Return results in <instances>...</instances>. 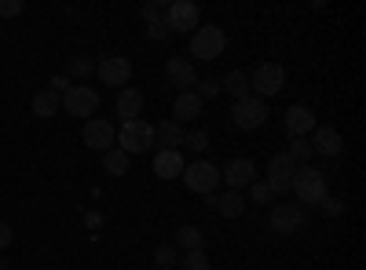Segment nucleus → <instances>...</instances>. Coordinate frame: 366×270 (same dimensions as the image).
Here are the masks:
<instances>
[{
  "label": "nucleus",
  "instance_id": "f8f14e48",
  "mask_svg": "<svg viewBox=\"0 0 366 270\" xmlns=\"http://www.w3.org/2000/svg\"><path fill=\"white\" fill-rule=\"evenodd\" d=\"M220 179H227V190H242L257 183V165L249 157H234L227 161V168H220Z\"/></svg>",
  "mask_w": 366,
  "mask_h": 270
},
{
  "label": "nucleus",
  "instance_id": "7ed1b4c3",
  "mask_svg": "<svg viewBox=\"0 0 366 270\" xmlns=\"http://www.w3.org/2000/svg\"><path fill=\"white\" fill-rule=\"evenodd\" d=\"M282 88H286V70L279 63H264L249 73V95H257V99H271Z\"/></svg>",
  "mask_w": 366,
  "mask_h": 270
},
{
  "label": "nucleus",
  "instance_id": "ea45409f",
  "mask_svg": "<svg viewBox=\"0 0 366 270\" xmlns=\"http://www.w3.org/2000/svg\"><path fill=\"white\" fill-rule=\"evenodd\" d=\"M0 270H11V266H4V263H0Z\"/></svg>",
  "mask_w": 366,
  "mask_h": 270
},
{
  "label": "nucleus",
  "instance_id": "a878e982",
  "mask_svg": "<svg viewBox=\"0 0 366 270\" xmlns=\"http://www.w3.org/2000/svg\"><path fill=\"white\" fill-rule=\"evenodd\" d=\"M176 245H179L183 252H198V249H202V230H198V227H179V230H176Z\"/></svg>",
  "mask_w": 366,
  "mask_h": 270
},
{
  "label": "nucleus",
  "instance_id": "e433bc0d",
  "mask_svg": "<svg viewBox=\"0 0 366 270\" xmlns=\"http://www.w3.org/2000/svg\"><path fill=\"white\" fill-rule=\"evenodd\" d=\"M66 88H70V77H66V73H55V77H51V84H48V92H55V95H63Z\"/></svg>",
  "mask_w": 366,
  "mask_h": 270
},
{
  "label": "nucleus",
  "instance_id": "ddd939ff",
  "mask_svg": "<svg viewBox=\"0 0 366 270\" xmlns=\"http://www.w3.org/2000/svg\"><path fill=\"white\" fill-rule=\"evenodd\" d=\"M293 172H297V165H293L286 154H279V157H271V161H267V179H264V183H267L274 194H290Z\"/></svg>",
  "mask_w": 366,
  "mask_h": 270
},
{
  "label": "nucleus",
  "instance_id": "2eb2a0df",
  "mask_svg": "<svg viewBox=\"0 0 366 270\" xmlns=\"http://www.w3.org/2000/svg\"><path fill=\"white\" fill-rule=\"evenodd\" d=\"M165 77H169L172 88H183V92H194V84H198V70L187 63V58H169Z\"/></svg>",
  "mask_w": 366,
  "mask_h": 270
},
{
  "label": "nucleus",
  "instance_id": "c85d7f7f",
  "mask_svg": "<svg viewBox=\"0 0 366 270\" xmlns=\"http://www.w3.org/2000/svg\"><path fill=\"white\" fill-rule=\"evenodd\" d=\"M179 266H183V270H212V266H209V256H205L202 249H198V252H187V256L179 259Z\"/></svg>",
  "mask_w": 366,
  "mask_h": 270
},
{
  "label": "nucleus",
  "instance_id": "412c9836",
  "mask_svg": "<svg viewBox=\"0 0 366 270\" xmlns=\"http://www.w3.org/2000/svg\"><path fill=\"white\" fill-rule=\"evenodd\" d=\"M154 146H162V150H176V146H183V125H176V121H162V125L154 128Z\"/></svg>",
  "mask_w": 366,
  "mask_h": 270
},
{
  "label": "nucleus",
  "instance_id": "58836bf2",
  "mask_svg": "<svg viewBox=\"0 0 366 270\" xmlns=\"http://www.w3.org/2000/svg\"><path fill=\"white\" fill-rule=\"evenodd\" d=\"M88 227H92V230L103 227V216H99V212H92V216H88Z\"/></svg>",
  "mask_w": 366,
  "mask_h": 270
},
{
  "label": "nucleus",
  "instance_id": "4c0bfd02",
  "mask_svg": "<svg viewBox=\"0 0 366 270\" xmlns=\"http://www.w3.org/2000/svg\"><path fill=\"white\" fill-rule=\"evenodd\" d=\"M11 237H15L11 227H8V223H0V249H8V245H11Z\"/></svg>",
  "mask_w": 366,
  "mask_h": 270
},
{
  "label": "nucleus",
  "instance_id": "72a5a7b5",
  "mask_svg": "<svg viewBox=\"0 0 366 270\" xmlns=\"http://www.w3.org/2000/svg\"><path fill=\"white\" fill-rule=\"evenodd\" d=\"M249 190H253V201H257V204H267V201H274V190H271L267 183H253Z\"/></svg>",
  "mask_w": 366,
  "mask_h": 270
},
{
  "label": "nucleus",
  "instance_id": "6e6552de",
  "mask_svg": "<svg viewBox=\"0 0 366 270\" xmlns=\"http://www.w3.org/2000/svg\"><path fill=\"white\" fill-rule=\"evenodd\" d=\"M267 223L274 234H300L308 227V212H304V204H274Z\"/></svg>",
  "mask_w": 366,
  "mask_h": 270
},
{
  "label": "nucleus",
  "instance_id": "4be33fe9",
  "mask_svg": "<svg viewBox=\"0 0 366 270\" xmlns=\"http://www.w3.org/2000/svg\"><path fill=\"white\" fill-rule=\"evenodd\" d=\"M217 212L224 219H238L242 212H246V197H242V190H227L224 197H217Z\"/></svg>",
  "mask_w": 366,
  "mask_h": 270
},
{
  "label": "nucleus",
  "instance_id": "c756f323",
  "mask_svg": "<svg viewBox=\"0 0 366 270\" xmlns=\"http://www.w3.org/2000/svg\"><path fill=\"white\" fill-rule=\"evenodd\" d=\"M194 88H198V92H194V95H198L202 103H205V99H217V95H220V81H212V77H205V81H198Z\"/></svg>",
  "mask_w": 366,
  "mask_h": 270
},
{
  "label": "nucleus",
  "instance_id": "4468645a",
  "mask_svg": "<svg viewBox=\"0 0 366 270\" xmlns=\"http://www.w3.org/2000/svg\"><path fill=\"white\" fill-rule=\"evenodd\" d=\"M286 132H290V139H300V135L315 132V110L304 106V103L290 106V110H286Z\"/></svg>",
  "mask_w": 366,
  "mask_h": 270
},
{
  "label": "nucleus",
  "instance_id": "473e14b6",
  "mask_svg": "<svg viewBox=\"0 0 366 270\" xmlns=\"http://www.w3.org/2000/svg\"><path fill=\"white\" fill-rule=\"evenodd\" d=\"M26 4L22 0H0V19H11V15H22Z\"/></svg>",
  "mask_w": 366,
  "mask_h": 270
},
{
  "label": "nucleus",
  "instance_id": "bb28decb",
  "mask_svg": "<svg viewBox=\"0 0 366 270\" xmlns=\"http://www.w3.org/2000/svg\"><path fill=\"white\" fill-rule=\"evenodd\" d=\"M88 73H96V63H92V58L77 55V58H70V63H66V77H77V81H84Z\"/></svg>",
  "mask_w": 366,
  "mask_h": 270
},
{
  "label": "nucleus",
  "instance_id": "a19ab883",
  "mask_svg": "<svg viewBox=\"0 0 366 270\" xmlns=\"http://www.w3.org/2000/svg\"><path fill=\"white\" fill-rule=\"evenodd\" d=\"M0 29H4V26H0Z\"/></svg>",
  "mask_w": 366,
  "mask_h": 270
},
{
  "label": "nucleus",
  "instance_id": "2f4dec72",
  "mask_svg": "<svg viewBox=\"0 0 366 270\" xmlns=\"http://www.w3.org/2000/svg\"><path fill=\"white\" fill-rule=\"evenodd\" d=\"M183 142L194 146V150H209V132L205 128H191V132H183Z\"/></svg>",
  "mask_w": 366,
  "mask_h": 270
},
{
  "label": "nucleus",
  "instance_id": "b1692460",
  "mask_svg": "<svg viewBox=\"0 0 366 270\" xmlns=\"http://www.w3.org/2000/svg\"><path fill=\"white\" fill-rule=\"evenodd\" d=\"M286 157L293 165H308L315 157V150H312V139L308 135H300V139H290V150H286Z\"/></svg>",
  "mask_w": 366,
  "mask_h": 270
},
{
  "label": "nucleus",
  "instance_id": "f03ea898",
  "mask_svg": "<svg viewBox=\"0 0 366 270\" xmlns=\"http://www.w3.org/2000/svg\"><path fill=\"white\" fill-rule=\"evenodd\" d=\"M154 146V128H150L147 121H121V128H117V150H125V154L132 157V154H143V150H150Z\"/></svg>",
  "mask_w": 366,
  "mask_h": 270
},
{
  "label": "nucleus",
  "instance_id": "20e7f679",
  "mask_svg": "<svg viewBox=\"0 0 366 270\" xmlns=\"http://www.w3.org/2000/svg\"><path fill=\"white\" fill-rule=\"evenodd\" d=\"M227 48V37L220 26H198L194 37H191V55L202 58V63H212V58H220Z\"/></svg>",
  "mask_w": 366,
  "mask_h": 270
},
{
  "label": "nucleus",
  "instance_id": "6ab92c4d",
  "mask_svg": "<svg viewBox=\"0 0 366 270\" xmlns=\"http://www.w3.org/2000/svg\"><path fill=\"white\" fill-rule=\"evenodd\" d=\"M183 161L179 157V150H162V154L154 157V175L158 179H176V175H183Z\"/></svg>",
  "mask_w": 366,
  "mask_h": 270
},
{
  "label": "nucleus",
  "instance_id": "a211bd4d",
  "mask_svg": "<svg viewBox=\"0 0 366 270\" xmlns=\"http://www.w3.org/2000/svg\"><path fill=\"white\" fill-rule=\"evenodd\" d=\"M143 110V92L139 88H121V95H117V117L121 121H136Z\"/></svg>",
  "mask_w": 366,
  "mask_h": 270
},
{
  "label": "nucleus",
  "instance_id": "cd10ccee",
  "mask_svg": "<svg viewBox=\"0 0 366 270\" xmlns=\"http://www.w3.org/2000/svg\"><path fill=\"white\" fill-rule=\"evenodd\" d=\"M165 8H169V0H150V4L139 8V15H143L147 26H150V22H162V19H165Z\"/></svg>",
  "mask_w": 366,
  "mask_h": 270
},
{
  "label": "nucleus",
  "instance_id": "423d86ee",
  "mask_svg": "<svg viewBox=\"0 0 366 270\" xmlns=\"http://www.w3.org/2000/svg\"><path fill=\"white\" fill-rule=\"evenodd\" d=\"M231 117H234V125L246 128V132L264 128V125H267V103L257 99V95H246V99H238V103L231 106Z\"/></svg>",
  "mask_w": 366,
  "mask_h": 270
},
{
  "label": "nucleus",
  "instance_id": "9b49d317",
  "mask_svg": "<svg viewBox=\"0 0 366 270\" xmlns=\"http://www.w3.org/2000/svg\"><path fill=\"white\" fill-rule=\"evenodd\" d=\"M84 142L92 150H99V154H107V150H114V142H117V128L110 121H103V117H88L84 121Z\"/></svg>",
  "mask_w": 366,
  "mask_h": 270
},
{
  "label": "nucleus",
  "instance_id": "5701e85b",
  "mask_svg": "<svg viewBox=\"0 0 366 270\" xmlns=\"http://www.w3.org/2000/svg\"><path fill=\"white\" fill-rule=\"evenodd\" d=\"M103 172L114 175V179L125 175V172H129V154H125V150H117V146L107 150V154H103Z\"/></svg>",
  "mask_w": 366,
  "mask_h": 270
},
{
  "label": "nucleus",
  "instance_id": "39448f33",
  "mask_svg": "<svg viewBox=\"0 0 366 270\" xmlns=\"http://www.w3.org/2000/svg\"><path fill=\"white\" fill-rule=\"evenodd\" d=\"M183 183H187V190L209 197L212 190L220 187V168L212 161H194V165H183Z\"/></svg>",
  "mask_w": 366,
  "mask_h": 270
},
{
  "label": "nucleus",
  "instance_id": "f257e3e1",
  "mask_svg": "<svg viewBox=\"0 0 366 270\" xmlns=\"http://www.w3.org/2000/svg\"><path fill=\"white\" fill-rule=\"evenodd\" d=\"M290 190L297 194L300 204H319V201L326 197V172L315 168V165H297Z\"/></svg>",
  "mask_w": 366,
  "mask_h": 270
},
{
  "label": "nucleus",
  "instance_id": "aec40b11",
  "mask_svg": "<svg viewBox=\"0 0 366 270\" xmlns=\"http://www.w3.org/2000/svg\"><path fill=\"white\" fill-rule=\"evenodd\" d=\"M220 92H227L234 103L246 99V95H249V73H246V70H231V73L220 81Z\"/></svg>",
  "mask_w": 366,
  "mask_h": 270
},
{
  "label": "nucleus",
  "instance_id": "0eeeda50",
  "mask_svg": "<svg viewBox=\"0 0 366 270\" xmlns=\"http://www.w3.org/2000/svg\"><path fill=\"white\" fill-rule=\"evenodd\" d=\"M59 103H63V110L70 117H92L99 110V95L92 92V88H84V84H70L66 92L59 95Z\"/></svg>",
  "mask_w": 366,
  "mask_h": 270
},
{
  "label": "nucleus",
  "instance_id": "7c9ffc66",
  "mask_svg": "<svg viewBox=\"0 0 366 270\" xmlns=\"http://www.w3.org/2000/svg\"><path fill=\"white\" fill-rule=\"evenodd\" d=\"M154 259H158V270H172V266L179 263V256H176L172 245H158V256H154Z\"/></svg>",
  "mask_w": 366,
  "mask_h": 270
},
{
  "label": "nucleus",
  "instance_id": "393cba45",
  "mask_svg": "<svg viewBox=\"0 0 366 270\" xmlns=\"http://www.w3.org/2000/svg\"><path fill=\"white\" fill-rule=\"evenodd\" d=\"M59 110H63V103H59V95L48 92V88L34 95V113H37V117H55Z\"/></svg>",
  "mask_w": 366,
  "mask_h": 270
},
{
  "label": "nucleus",
  "instance_id": "9d476101",
  "mask_svg": "<svg viewBox=\"0 0 366 270\" xmlns=\"http://www.w3.org/2000/svg\"><path fill=\"white\" fill-rule=\"evenodd\" d=\"M198 4H191V0H176V4L165 8V26L176 29V33H191V29H198Z\"/></svg>",
  "mask_w": 366,
  "mask_h": 270
},
{
  "label": "nucleus",
  "instance_id": "79ce46f5",
  "mask_svg": "<svg viewBox=\"0 0 366 270\" xmlns=\"http://www.w3.org/2000/svg\"><path fill=\"white\" fill-rule=\"evenodd\" d=\"M154 270H158V266H154Z\"/></svg>",
  "mask_w": 366,
  "mask_h": 270
},
{
  "label": "nucleus",
  "instance_id": "c9c22d12",
  "mask_svg": "<svg viewBox=\"0 0 366 270\" xmlns=\"http://www.w3.org/2000/svg\"><path fill=\"white\" fill-rule=\"evenodd\" d=\"M147 33H150V41H165V37H169L165 19H162V22H150V26H147Z\"/></svg>",
  "mask_w": 366,
  "mask_h": 270
},
{
  "label": "nucleus",
  "instance_id": "f704fd0d",
  "mask_svg": "<svg viewBox=\"0 0 366 270\" xmlns=\"http://www.w3.org/2000/svg\"><path fill=\"white\" fill-rule=\"evenodd\" d=\"M319 208H322L326 216H341V212H345V204H341L337 197H330V194H326V197L319 201Z\"/></svg>",
  "mask_w": 366,
  "mask_h": 270
},
{
  "label": "nucleus",
  "instance_id": "1a4fd4ad",
  "mask_svg": "<svg viewBox=\"0 0 366 270\" xmlns=\"http://www.w3.org/2000/svg\"><path fill=\"white\" fill-rule=\"evenodd\" d=\"M96 73H99V81L110 84V88H125V84L132 81V63H129L125 55H103L99 63H96Z\"/></svg>",
  "mask_w": 366,
  "mask_h": 270
},
{
  "label": "nucleus",
  "instance_id": "f3484780",
  "mask_svg": "<svg viewBox=\"0 0 366 270\" xmlns=\"http://www.w3.org/2000/svg\"><path fill=\"white\" fill-rule=\"evenodd\" d=\"M202 99L194 95V92H179L176 95V103H172V113H176V125L179 121H198V117H202Z\"/></svg>",
  "mask_w": 366,
  "mask_h": 270
},
{
  "label": "nucleus",
  "instance_id": "dca6fc26",
  "mask_svg": "<svg viewBox=\"0 0 366 270\" xmlns=\"http://www.w3.org/2000/svg\"><path fill=\"white\" fill-rule=\"evenodd\" d=\"M341 146H345V142H341V132H337V128H330V125H319V128H315V139H312L315 154H322V157L333 161V157L341 154Z\"/></svg>",
  "mask_w": 366,
  "mask_h": 270
}]
</instances>
